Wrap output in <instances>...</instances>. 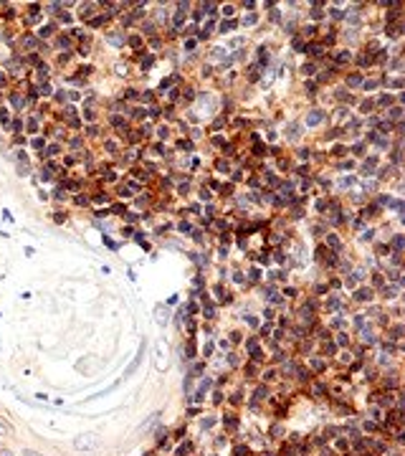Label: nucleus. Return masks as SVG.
<instances>
[{
    "label": "nucleus",
    "mask_w": 405,
    "mask_h": 456,
    "mask_svg": "<svg viewBox=\"0 0 405 456\" xmlns=\"http://www.w3.org/2000/svg\"><path fill=\"white\" fill-rule=\"evenodd\" d=\"M23 456H41V454H36V451H25Z\"/></svg>",
    "instance_id": "nucleus-3"
},
{
    "label": "nucleus",
    "mask_w": 405,
    "mask_h": 456,
    "mask_svg": "<svg viewBox=\"0 0 405 456\" xmlns=\"http://www.w3.org/2000/svg\"><path fill=\"white\" fill-rule=\"evenodd\" d=\"M74 444H76V449L91 451V449H96V446H99V439H94V436H79Z\"/></svg>",
    "instance_id": "nucleus-1"
},
{
    "label": "nucleus",
    "mask_w": 405,
    "mask_h": 456,
    "mask_svg": "<svg viewBox=\"0 0 405 456\" xmlns=\"http://www.w3.org/2000/svg\"><path fill=\"white\" fill-rule=\"evenodd\" d=\"M322 122V114L319 112H312L309 117H307V124H319Z\"/></svg>",
    "instance_id": "nucleus-2"
}]
</instances>
